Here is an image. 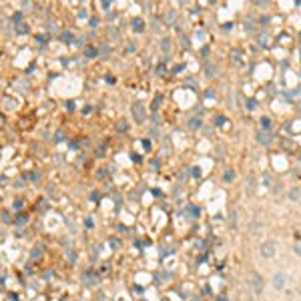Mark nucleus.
<instances>
[{
	"mask_svg": "<svg viewBox=\"0 0 301 301\" xmlns=\"http://www.w3.org/2000/svg\"><path fill=\"white\" fill-rule=\"evenodd\" d=\"M249 285H251V289H253V293L259 297L261 293H263V289H265V281H263V277H261L259 273H251V279H249Z\"/></svg>",
	"mask_w": 301,
	"mask_h": 301,
	"instance_id": "1",
	"label": "nucleus"
},
{
	"mask_svg": "<svg viewBox=\"0 0 301 301\" xmlns=\"http://www.w3.org/2000/svg\"><path fill=\"white\" fill-rule=\"evenodd\" d=\"M259 253H261L263 259H273L275 257V243L273 241H263L261 247H259Z\"/></svg>",
	"mask_w": 301,
	"mask_h": 301,
	"instance_id": "2",
	"label": "nucleus"
},
{
	"mask_svg": "<svg viewBox=\"0 0 301 301\" xmlns=\"http://www.w3.org/2000/svg\"><path fill=\"white\" fill-rule=\"evenodd\" d=\"M285 283H287V275L283 273V271H279V273L273 275V287H275V289H283Z\"/></svg>",
	"mask_w": 301,
	"mask_h": 301,
	"instance_id": "3",
	"label": "nucleus"
},
{
	"mask_svg": "<svg viewBox=\"0 0 301 301\" xmlns=\"http://www.w3.org/2000/svg\"><path fill=\"white\" fill-rule=\"evenodd\" d=\"M255 137H257V141H259L261 145H269V143H271V133L267 129H259L255 133Z\"/></svg>",
	"mask_w": 301,
	"mask_h": 301,
	"instance_id": "4",
	"label": "nucleus"
},
{
	"mask_svg": "<svg viewBox=\"0 0 301 301\" xmlns=\"http://www.w3.org/2000/svg\"><path fill=\"white\" fill-rule=\"evenodd\" d=\"M133 111H135V118H137V121H145V117H147V114H145V108H143L139 103L133 104Z\"/></svg>",
	"mask_w": 301,
	"mask_h": 301,
	"instance_id": "5",
	"label": "nucleus"
},
{
	"mask_svg": "<svg viewBox=\"0 0 301 301\" xmlns=\"http://www.w3.org/2000/svg\"><path fill=\"white\" fill-rule=\"evenodd\" d=\"M289 199H291V201H299V199H301V189L299 187H293V189L289 191Z\"/></svg>",
	"mask_w": 301,
	"mask_h": 301,
	"instance_id": "6",
	"label": "nucleus"
},
{
	"mask_svg": "<svg viewBox=\"0 0 301 301\" xmlns=\"http://www.w3.org/2000/svg\"><path fill=\"white\" fill-rule=\"evenodd\" d=\"M259 231H261V223L259 221L251 223V233H259Z\"/></svg>",
	"mask_w": 301,
	"mask_h": 301,
	"instance_id": "7",
	"label": "nucleus"
},
{
	"mask_svg": "<svg viewBox=\"0 0 301 301\" xmlns=\"http://www.w3.org/2000/svg\"><path fill=\"white\" fill-rule=\"evenodd\" d=\"M293 251H295V255H301V241H295L293 243Z\"/></svg>",
	"mask_w": 301,
	"mask_h": 301,
	"instance_id": "8",
	"label": "nucleus"
},
{
	"mask_svg": "<svg viewBox=\"0 0 301 301\" xmlns=\"http://www.w3.org/2000/svg\"><path fill=\"white\" fill-rule=\"evenodd\" d=\"M261 126H263V129H269V126H271V121L267 117H263V118H261Z\"/></svg>",
	"mask_w": 301,
	"mask_h": 301,
	"instance_id": "9",
	"label": "nucleus"
},
{
	"mask_svg": "<svg viewBox=\"0 0 301 301\" xmlns=\"http://www.w3.org/2000/svg\"><path fill=\"white\" fill-rule=\"evenodd\" d=\"M199 125H201V122H199L197 118H191V121H189V126H193V129H197Z\"/></svg>",
	"mask_w": 301,
	"mask_h": 301,
	"instance_id": "10",
	"label": "nucleus"
},
{
	"mask_svg": "<svg viewBox=\"0 0 301 301\" xmlns=\"http://www.w3.org/2000/svg\"><path fill=\"white\" fill-rule=\"evenodd\" d=\"M225 181H233V171H225Z\"/></svg>",
	"mask_w": 301,
	"mask_h": 301,
	"instance_id": "11",
	"label": "nucleus"
},
{
	"mask_svg": "<svg viewBox=\"0 0 301 301\" xmlns=\"http://www.w3.org/2000/svg\"><path fill=\"white\" fill-rule=\"evenodd\" d=\"M88 56H96V50L95 48H88Z\"/></svg>",
	"mask_w": 301,
	"mask_h": 301,
	"instance_id": "12",
	"label": "nucleus"
},
{
	"mask_svg": "<svg viewBox=\"0 0 301 301\" xmlns=\"http://www.w3.org/2000/svg\"><path fill=\"white\" fill-rule=\"evenodd\" d=\"M207 73H209V74H215V69H213V64H209V69H207Z\"/></svg>",
	"mask_w": 301,
	"mask_h": 301,
	"instance_id": "13",
	"label": "nucleus"
}]
</instances>
